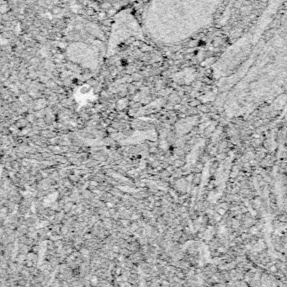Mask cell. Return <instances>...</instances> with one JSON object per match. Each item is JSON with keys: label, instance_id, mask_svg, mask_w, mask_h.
<instances>
[{"label": "cell", "instance_id": "3", "mask_svg": "<svg viewBox=\"0 0 287 287\" xmlns=\"http://www.w3.org/2000/svg\"><path fill=\"white\" fill-rule=\"evenodd\" d=\"M111 24H112V20L111 19H104V20H102V25L104 26H108V27H109V26L111 25Z\"/></svg>", "mask_w": 287, "mask_h": 287}, {"label": "cell", "instance_id": "6", "mask_svg": "<svg viewBox=\"0 0 287 287\" xmlns=\"http://www.w3.org/2000/svg\"><path fill=\"white\" fill-rule=\"evenodd\" d=\"M98 19H100L104 20L107 17V14L105 12H100V13H98Z\"/></svg>", "mask_w": 287, "mask_h": 287}, {"label": "cell", "instance_id": "2", "mask_svg": "<svg viewBox=\"0 0 287 287\" xmlns=\"http://www.w3.org/2000/svg\"><path fill=\"white\" fill-rule=\"evenodd\" d=\"M116 13V9H115V8H109V10H107L106 11V14H107V17H111V16H113L114 15V14Z\"/></svg>", "mask_w": 287, "mask_h": 287}, {"label": "cell", "instance_id": "8", "mask_svg": "<svg viewBox=\"0 0 287 287\" xmlns=\"http://www.w3.org/2000/svg\"><path fill=\"white\" fill-rule=\"evenodd\" d=\"M82 27H83V26H82V25H81V24H77L76 25H75V28H76L77 30H82Z\"/></svg>", "mask_w": 287, "mask_h": 287}, {"label": "cell", "instance_id": "5", "mask_svg": "<svg viewBox=\"0 0 287 287\" xmlns=\"http://www.w3.org/2000/svg\"><path fill=\"white\" fill-rule=\"evenodd\" d=\"M61 11H62V8L60 7H55L52 8V13L54 14H61Z\"/></svg>", "mask_w": 287, "mask_h": 287}, {"label": "cell", "instance_id": "4", "mask_svg": "<svg viewBox=\"0 0 287 287\" xmlns=\"http://www.w3.org/2000/svg\"><path fill=\"white\" fill-rule=\"evenodd\" d=\"M94 8H91V7H89V8H88L86 9V14H88V15H89V16H92L93 14H94Z\"/></svg>", "mask_w": 287, "mask_h": 287}, {"label": "cell", "instance_id": "1", "mask_svg": "<svg viewBox=\"0 0 287 287\" xmlns=\"http://www.w3.org/2000/svg\"><path fill=\"white\" fill-rule=\"evenodd\" d=\"M111 8H112V4H109V3H108V2H104L100 5L101 9H104V10H106V11L109 10Z\"/></svg>", "mask_w": 287, "mask_h": 287}, {"label": "cell", "instance_id": "9", "mask_svg": "<svg viewBox=\"0 0 287 287\" xmlns=\"http://www.w3.org/2000/svg\"><path fill=\"white\" fill-rule=\"evenodd\" d=\"M133 45H134V46H139V45H140V42H139L138 40H137V41H135L134 43H133Z\"/></svg>", "mask_w": 287, "mask_h": 287}, {"label": "cell", "instance_id": "7", "mask_svg": "<svg viewBox=\"0 0 287 287\" xmlns=\"http://www.w3.org/2000/svg\"><path fill=\"white\" fill-rule=\"evenodd\" d=\"M30 62L32 63V64H33V63H34V64H36V63L38 62V59H37L36 57H35V58H32V59L30 60Z\"/></svg>", "mask_w": 287, "mask_h": 287}]
</instances>
